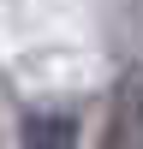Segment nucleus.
Returning <instances> with one entry per match:
<instances>
[{"label": "nucleus", "mask_w": 143, "mask_h": 149, "mask_svg": "<svg viewBox=\"0 0 143 149\" xmlns=\"http://www.w3.org/2000/svg\"><path fill=\"white\" fill-rule=\"evenodd\" d=\"M18 149H78V119L72 113H30Z\"/></svg>", "instance_id": "obj_1"}]
</instances>
